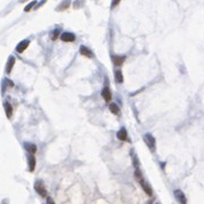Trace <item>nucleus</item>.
I'll return each mask as SVG.
<instances>
[{"label": "nucleus", "mask_w": 204, "mask_h": 204, "mask_svg": "<svg viewBox=\"0 0 204 204\" xmlns=\"http://www.w3.org/2000/svg\"><path fill=\"white\" fill-rule=\"evenodd\" d=\"M46 204H55V203H54V201H53L52 197H47V199H46Z\"/></svg>", "instance_id": "obj_22"}, {"label": "nucleus", "mask_w": 204, "mask_h": 204, "mask_svg": "<svg viewBox=\"0 0 204 204\" xmlns=\"http://www.w3.org/2000/svg\"><path fill=\"white\" fill-rule=\"evenodd\" d=\"M134 175H135V179L140 182L142 179H143V175H142V172H141V169L140 168H136L135 169V172H134Z\"/></svg>", "instance_id": "obj_19"}, {"label": "nucleus", "mask_w": 204, "mask_h": 204, "mask_svg": "<svg viewBox=\"0 0 204 204\" xmlns=\"http://www.w3.org/2000/svg\"><path fill=\"white\" fill-rule=\"evenodd\" d=\"M60 35H61V34H60V30H59V29H55V30L51 34V39H52V41H55L58 37H60Z\"/></svg>", "instance_id": "obj_20"}, {"label": "nucleus", "mask_w": 204, "mask_h": 204, "mask_svg": "<svg viewBox=\"0 0 204 204\" xmlns=\"http://www.w3.org/2000/svg\"><path fill=\"white\" fill-rule=\"evenodd\" d=\"M14 65H15V58L13 55H11L7 60V64H6V74H11Z\"/></svg>", "instance_id": "obj_13"}, {"label": "nucleus", "mask_w": 204, "mask_h": 204, "mask_svg": "<svg viewBox=\"0 0 204 204\" xmlns=\"http://www.w3.org/2000/svg\"><path fill=\"white\" fill-rule=\"evenodd\" d=\"M22 1H27V0H22Z\"/></svg>", "instance_id": "obj_25"}, {"label": "nucleus", "mask_w": 204, "mask_h": 204, "mask_svg": "<svg viewBox=\"0 0 204 204\" xmlns=\"http://www.w3.org/2000/svg\"><path fill=\"white\" fill-rule=\"evenodd\" d=\"M60 39L65 43H72V42H75L76 37L73 33H69V31H66V33H62L60 35Z\"/></svg>", "instance_id": "obj_3"}, {"label": "nucleus", "mask_w": 204, "mask_h": 204, "mask_svg": "<svg viewBox=\"0 0 204 204\" xmlns=\"http://www.w3.org/2000/svg\"><path fill=\"white\" fill-rule=\"evenodd\" d=\"M29 45H30V41H29V39H24V41L20 42L17 44V46H16V52L17 53H23L28 49Z\"/></svg>", "instance_id": "obj_5"}, {"label": "nucleus", "mask_w": 204, "mask_h": 204, "mask_svg": "<svg viewBox=\"0 0 204 204\" xmlns=\"http://www.w3.org/2000/svg\"><path fill=\"white\" fill-rule=\"evenodd\" d=\"M110 111L113 113V114H115V115H119L120 114V108H119V106L116 105L115 103H110Z\"/></svg>", "instance_id": "obj_17"}, {"label": "nucleus", "mask_w": 204, "mask_h": 204, "mask_svg": "<svg viewBox=\"0 0 204 204\" xmlns=\"http://www.w3.org/2000/svg\"><path fill=\"white\" fill-rule=\"evenodd\" d=\"M4 108H5V113H6V116L8 119L12 118V115H13V107L11 105V103L8 102H5L4 103Z\"/></svg>", "instance_id": "obj_15"}, {"label": "nucleus", "mask_w": 204, "mask_h": 204, "mask_svg": "<svg viewBox=\"0 0 204 204\" xmlns=\"http://www.w3.org/2000/svg\"><path fill=\"white\" fill-rule=\"evenodd\" d=\"M125 60H126L125 55H112V62L116 67H120L121 65H124Z\"/></svg>", "instance_id": "obj_4"}, {"label": "nucleus", "mask_w": 204, "mask_h": 204, "mask_svg": "<svg viewBox=\"0 0 204 204\" xmlns=\"http://www.w3.org/2000/svg\"><path fill=\"white\" fill-rule=\"evenodd\" d=\"M1 204H9V201H8L7 198H5V199L1 201Z\"/></svg>", "instance_id": "obj_24"}, {"label": "nucleus", "mask_w": 204, "mask_h": 204, "mask_svg": "<svg viewBox=\"0 0 204 204\" xmlns=\"http://www.w3.org/2000/svg\"><path fill=\"white\" fill-rule=\"evenodd\" d=\"M80 54L83 55V56H85V58H94L92 51H91L90 49H88L86 46H84V45H81V46H80Z\"/></svg>", "instance_id": "obj_6"}, {"label": "nucleus", "mask_w": 204, "mask_h": 204, "mask_svg": "<svg viewBox=\"0 0 204 204\" xmlns=\"http://www.w3.org/2000/svg\"><path fill=\"white\" fill-rule=\"evenodd\" d=\"M45 3H46V0H42V3H41V4H38V5H37V7H36V8H39V7H41V6H42V5H44V4H45Z\"/></svg>", "instance_id": "obj_23"}, {"label": "nucleus", "mask_w": 204, "mask_h": 204, "mask_svg": "<svg viewBox=\"0 0 204 204\" xmlns=\"http://www.w3.org/2000/svg\"><path fill=\"white\" fill-rule=\"evenodd\" d=\"M114 78H115V82H116V83H119V84L124 83V75H122V72H121L120 69H118V70L114 73Z\"/></svg>", "instance_id": "obj_16"}, {"label": "nucleus", "mask_w": 204, "mask_h": 204, "mask_svg": "<svg viewBox=\"0 0 204 204\" xmlns=\"http://www.w3.org/2000/svg\"><path fill=\"white\" fill-rule=\"evenodd\" d=\"M102 97L104 98V100L106 103L111 102V99H112V92H111L108 86H104V88H103V90H102Z\"/></svg>", "instance_id": "obj_8"}, {"label": "nucleus", "mask_w": 204, "mask_h": 204, "mask_svg": "<svg viewBox=\"0 0 204 204\" xmlns=\"http://www.w3.org/2000/svg\"><path fill=\"white\" fill-rule=\"evenodd\" d=\"M34 188H35V190H36L42 197H46L47 191H46V188H45L44 182H43L42 180H37V181L35 182V185H34Z\"/></svg>", "instance_id": "obj_2"}, {"label": "nucleus", "mask_w": 204, "mask_h": 204, "mask_svg": "<svg viewBox=\"0 0 204 204\" xmlns=\"http://www.w3.org/2000/svg\"><path fill=\"white\" fill-rule=\"evenodd\" d=\"M70 5H72V1L70 0H62V3H60V5L56 7V12H62V11H66V9H68L69 7H70Z\"/></svg>", "instance_id": "obj_11"}, {"label": "nucleus", "mask_w": 204, "mask_h": 204, "mask_svg": "<svg viewBox=\"0 0 204 204\" xmlns=\"http://www.w3.org/2000/svg\"><path fill=\"white\" fill-rule=\"evenodd\" d=\"M174 196H175V198L178 199V202L180 204H187V198H186L185 194L181 190H179V189L174 190Z\"/></svg>", "instance_id": "obj_7"}, {"label": "nucleus", "mask_w": 204, "mask_h": 204, "mask_svg": "<svg viewBox=\"0 0 204 204\" xmlns=\"http://www.w3.org/2000/svg\"><path fill=\"white\" fill-rule=\"evenodd\" d=\"M36 5H37V1H36V0H33L31 3H29V4L24 7V12H30L33 8H35Z\"/></svg>", "instance_id": "obj_18"}, {"label": "nucleus", "mask_w": 204, "mask_h": 204, "mask_svg": "<svg viewBox=\"0 0 204 204\" xmlns=\"http://www.w3.org/2000/svg\"><path fill=\"white\" fill-rule=\"evenodd\" d=\"M140 183H141V186H142V188H143V190L145 191V194H147L148 196H152V188L150 187V185L148 183V182H145L144 181V179H142L141 181H140Z\"/></svg>", "instance_id": "obj_10"}, {"label": "nucleus", "mask_w": 204, "mask_h": 204, "mask_svg": "<svg viewBox=\"0 0 204 204\" xmlns=\"http://www.w3.org/2000/svg\"><path fill=\"white\" fill-rule=\"evenodd\" d=\"M116 137H118L120 141H128V134H127V130L125 127L120 128V130L116 133Z\"/></svg>", "instance_id": "obj_14"}, {"label": "nucleus", "mask_w": 204, "mask_h": 204, "mask_svg": "<svg viewBox=\"0 0 204 204\" xmlns=\"http://www.w3.org/2000/svg\"><path fill=\"white\" fill-rule=\"evenodd\" d=\"M24 149L31 155H35L37 152V147H36V144H34V143H29V142L24 143Z\"/></svg>", "instance_id": "obj_12"}, {"label": "nucleus", "mask_w": 204, "mask_h": 204, "mask_svg": "<svg viewBox=\"0 0 204 204\" xmlns=\"http://www.w3.org/2000/svg\"><path fill=\"white\" fill-rule=\"evenodd\" d=\"M143 140L147 144V147L149 148V150L151 152H155L156 151V138L151 135V134H145L143 136Z\"/></svg>", "instance_id": "obj_1"}, {"label": "nucleus", "mask_w": 204, "mask_h": 204, "mask_svg": "<svg viewBox=\"0 0 204 204\" xmlns=\"http://www.w3.org/2000/svg\"><path fill=\"white\" fill-rule=\"evenodd\" d=\"M121 0H112V4H111V9H114L115 7H118V5L120 4Z\"/></svg>", "instance_id": "obj_21"}, {"label": "nucleus", "mask_w": 204, "mask_h": 204, "mask_svg": "<svg viewBox=\"0 0 204 204\" xmlns=\"http://www.w3.org/2000/svg\"><path fill=\"white\" fill-rule=\"evenodd\" d=\"M28 166H29V172H34L36 167V158L34 155H29L28 156Z\"/></svg>", "instance_id": "obj_9"}]
</instances>
